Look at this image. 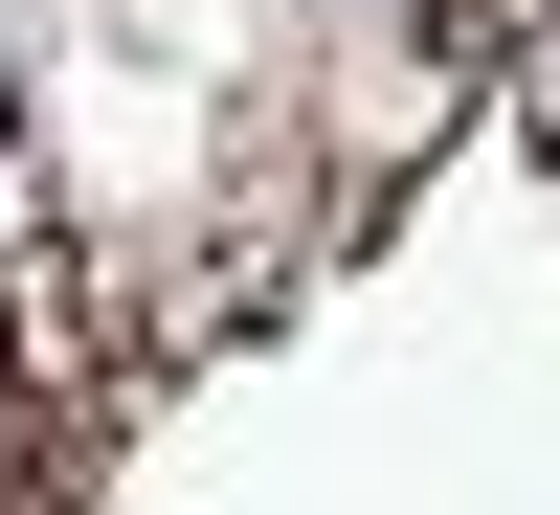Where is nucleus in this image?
<instances>
[{"mask_svg":"<svg viewBox=\"0 0 560 515\" xmlns=\"http://www.w3.org/2000/svg\"><path fill=\"white\" fill-rule=\"evenodd\" d=\"M516 113H538V134H560V45H538V90H516Z\"/></svg>","mask_w":560,"mask_h":515,"instance_id":"obj_1","label":"nucleus"}]
</instances>
